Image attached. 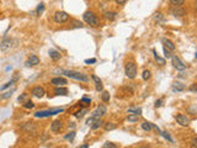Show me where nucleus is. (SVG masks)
<instances>
[{
  "instance_id": "29",
  "label": "nucleus",
  "mask_w": 197,
  "mask_h": 148,
  "mask_svg": "<svg viewBox=\"0 0 197 148\" xmlns=\"http://www.w3.org/2000/svg\"><path fill=\"white\" fill-rule=\"evenodd\" d=\"M14 90H15V89H11V90H10V91H6V93L1 94V95H0V100H6V99L11 97V95H13Z\"/></svg>"
},
{
  "instance_id": "40",
  "label": "nucleus",
  "mask_w": 197,
  "mask_h": 148,
  "mask_svg": "<svg viewBox=\"0 0 197 148\" xmlns=\"http://www.w3.org/2000/svg\"><path fill=\"white\" fill-rule=\"evenodd\" d=\"M103 147H105V148H116L117 144L112 143V142H106V143H103Z\"/></svg>"
},
{
  "instance_id": "39",
  "label": "nucleus",
  "mask_w": 197,
  "mask_h": 148,
  "mask_svg": "<svg viewBox=\"0 0 197 148\" xmlns=\"http://www.w3.org/2000/svg\"><path fill=\"white\" fill-rule=\"evenodd\" d=\"M160 135H161V136L165 138V140H168L169 142H174V141H172V138L170 137V135H169L168 132H161V131H160Z\"/></svg>"
},
{
  "instance_id": "34",
  "label": "nucleus",
  "mask_w": 197,
  "mask_h": 148,
  "mask_svg": "<svg viewBox=\"0 0 197 148\" xmlns=\"http://www.w3.org/2000/svg\"><path fill=\"white\" fill-rule=\"evenodd\" d=\"M64 138H65V140H68V141H70V142H73V141H74V138H75V132H74V131L69 132L68 135L64 136Z\"/></svg>"
},
{
  "instance_id": "28",
  "label": "nucleus",
  "mask_w": 197,
  "mask_h": 148,
  "mask_svg": "<svg viewBox=\"0 0 197 148\" xmlns=\"http://www.w3.org/2000/svg\"><path fill=\"white\" fill-rule=\"evenodd\" d=\"M142 130L146 131V132H149L152 130V122H148V121H144L142 123Z\"/></svg>"
},
{
  "instance_id": "47",
  "label": "nucleus",
  "mask_w": 197,
  "mask_h": 148,
  "mask_svg": "<svg viewBox=\"0 0 197 148\" xmlns=\"http://www.w3.org/2000/svg\"><path fill=\"white\" fill-rule=\"evenodd\" d=\"M115 1H116V4H118V5H123V4L127 3V0H115Z\"/></svg>"
},
{
  "instance_id": "23",
  "label": "nucleus",
  "mask_w": 197,
  "mask_h": 148,
  "mask_svg": "<svg viewBox=\"0 0 197 148\" xmlns=\"http://www.w3.org/2000/svg\"><path fill=\"white\" fill-rule=\"evenodd\" d=\"M153 54H154V58H155V61H157L160 65H165V59L164 58H161V57H159L158 56V53H157V51L155 49H153Z\"/></svg>"
},
{
  "instance_id": "18",
  "label": "nucleus",
  "mask_w": 197,
  "mask_h": 148,
  "mask_svg": "<svg viewBox=\"0 0 197 148\" xmlns=\"http://www.w3.org/2000/svg\"><path fill=\"white\" fill-rule=\"evenodd\" d=\"M91 78H92V80L95 82V85H96V90H97V91H102L103 86H102V83H101V79H100V78H97L95 74H92V75H91Z\"/></svg>"
},
{
  "instance_id": "48",
  "label": "nucleus",
  "mask_w": 197,
  "mask_h": 148,
  "mask_svg": "<svg viewBox=\"0 0 197 148\" xmlns=\"http://www.w3.org/2000/svg\"><path fill=\"white\" fill-rule=\"evenodd\" d=\"M196 142H197V138H196V137H193V138H192V147H196V146H197V143H196Z\"/></svg>"
},
{
  "instance_id": "33",
  "label": "nucleus",
  "mask_w": 197,
  "mask_h": 148,
  "mask_svg": "<svg viewBox=\"0 0 197 148\" xmlns=\"http://www.w3.org/2000/svg\"><path fill=\"white\" fill-rule=\"evenodd\" d=\"M43 11H45V4L41 3V4H38V6H37V9H36V14H37V15H42Z\"/></svg>"
},
{
  "instance_id": "26",
  "label": "nucleus",
  "mask_w": 197,
  "mask_h": 148,
  "mask_svg": "<svg viewBox=\"0 0 197 148\" xmlns=\"http://www.w3.org/2000/svg\"><path fill=\"white\" fill-rule=\"evenodd\" d=\"M139 116H141V115L129 114V115L127 116V120H128L129 122H138V120H139Z\"/></svg>"
},
{
  "instance_id": "44",
  "label": "nucleus",
  "mask_w": 197,
  "mask_h": 148,
  "mask_svg": "<svg viewBox=\"0 0 197 148\" xmlns=\"http://www.w3.org/2000/svg\"><path fill=\"white\" fill-rule=\"evenodd\" d=\"M85 63H86V64H92V63H96V59H95V58H91V59H85Z\"/></svg>"
},
{
  "instance_id": "27",
  "label": "nucleus",
  "mask_w": 197,
  "mask_h": 148,
  "mask_svg": "<svg viewBox=\"0 0 197 148\" xmlns=\"http://www.w3.org/2000/svg\"><path fill=\"white\" fill-rule=\"evenodd\" d=\"M110 99H111L110 93H109V91H103V90H102V94H101V100H102L103 103H109V101H110Z\"/></svg>"
},
{
  "instance_id": "15",
  "label": "nucleus",
  "mask_w": 197,
  "mask_h": 148,
  "mask_svg": "<svg viewBox=\"0 0 197 148\" xmlns=\"http://www.w3.org/2000/svg\"><path fill=\"white\" fill-rule=\"evenodd\" d=\"M186 89V86H185V84H182V83H180V82H174L172 83V91L174 93H180V91H184Z\"/></svg>"
},
{
  "instance_id": "42",
  "label": "nucleus",
  "mask_w": 197,
  "mask_h": 148,
  "mask_svg": "<svg viewBox=\"0 0 197 148\" xmlns=\"http://www.w3.org/2000/svg\"><path fill=\"white\" fill-rule=\"evenodd\" d=\"M164 56H165V58H170L172 54L170 53V51H169L168 48H165V47H164Z\"/></svg>"
},
{
  "instance_id": "10",
  "label": "nucleus",
  "mask_w": 197,
  "mask_h": 148,
  "mask_svg": "<svg viewBox=\"0 0 197 148\" xmlns=\"http://www.w3.org/2000/svg\"><path fill=\"white\" fill-rule=\"evenodd\" d=\"M45 94H46L45 88H43V86H39V85H38V86L32 88V90H31V95L35 96V97H38V99L43 97V96H45Z\"/></svg>"
},
{
  "instance_id": "4",
  "label": "nucleus",
  "mask_w": 197,
  "mask_h": 148,
  "mask_svg": "<svg viewBox=\"0 0 197 148\" xmlns=\"http://www.w3.org/2000/svg\"><path fill=\"white\" fill-rule=\"evenodd\" d=\"M63 111H64V109H48V110L37 111L35 114V117H37V118H45V117H49V116L60 114V112H63Z\"/></svg>"
},
{
  "instance_id": "12",
  "label": "nucleus",
  "mask_w": 197,
  "mask_h": 148,
  "mask_svg": "<svg viewBox=\"0 0 197 148\" xmlns=\"http://www.w3.org/2000/svg\"><path fill=\"white\" fill-rule=\"evenodd\" d=\"M62 128H63V125H62V121H59V120L53 121L51 125V131L54 133H58L59 131H62Z\"/></svg>"
},
{
  "instance_id": "38",
  "label": "nucleus",
  "mask_w": 197,
  "mask_h": 148,
  "mask_svg": "<svg viewBox=\"0 0 197 148\" xmlns=\"http://www.w3.org/2000/svg\"><path fill=\"white\" fill-rule=\"evenodd\" d=\"M71 27H84V25H83L80 21H78V20H73V21H71Z\"/></svg>"
},
{
  "instance_id": "2",
  "label": "nucleus",
  "mask_w": 197,
  "mask_h": 148,
  "mask_svg": "<svg viewBox=\"0 0 197 148\" xmlns=\"http://www.w3.org/2000/svg\"><path fill=\"white\" fill-rule=\"evenodd\" d=\"M64 73V75H67L70 79H74L78 82H83V83H88L89 82V77L81 72H77V71H62Z\"/></svg>"
},
{
  "instance_id": "24",
  "label": "nucleus",
  "mask_w": 197,
  "mask_h": 148,
  "mask_svg": "<svg viewBox=\"0 0 197 148\" xmlns=\"http://www.w3.org/2000/svg\"><path fill=\"white\" fill-rule=\"evenodd\" d=\"M103 15H105V19H107V20H110V21H112V20L116 19L117 13H115V11H106Z\"/></svg>"
},
{
  "instance_id": "7",
  "label": "nucleus",
  "mask_w": 197,
  "mask_h": 148,
  "mask_svg": "<svg viewBox=\"0 0 197 148\" xmlns=\"http://www.w3.org/2000/svg\"><path fill=\"white\" fill-rule=\"evenodd\" d=\"M171 64L175 69H178V71H185L186 69V64L181 61V59L178 57V56H171Z\"/></svg>"
},
{
  "instance_id": "35",
  "label": "nucleus",
  "mask_w": 197,
  "mask_h": 148,
  "mask_svg": "<svg viewBox=\"0 0 197 148\" xmlns=\"http://www.w3.org/2000/svg\"><path fill=\"white\" fill-rule=\"evenodd\" d=\"M154 19H155V21H164L165 20V17H164V15L161 14V13H155L154 14Z\"/></svg>"
},
{
  "instance_id": "46",
  "label": "nucleus",
  "mask_w": 197,
  "mask_h": 148,
  "mask_svg": "<svg viewBox=\"0 0 197 148\" xmlns=\"http://www.w3.org/2000/svg\"><path fill=\"white\" fill-rule=\"evenodd\" d=\"M196 86H197V84L196 83H193L190 88H189V90H191V91H193V93H196Z\"/></svg>"
},
{
  "instance_id": "1",
  "label": "nucleus",
  "mask_w": 197,
  "mask_h": 148,
  "mask_svg": "<svg viewBox=\"0 0 197 148\" xmlns=\"http://www.w3.org/2000/svg\"><path fill=\"white\" fill-rule=\"evenodd\" d=\"M19 45V39L16 38H10V37H5L1 42H0V51L6 53L9 51H11L13 48H15Z\"/></svg>"
},
{
  "instance_id": "50",
  "label": "nucleus",
  "mask_w": 197,
  "mask_h": 148,
  "mask_svg": "<svg viewBox=\"0 0 197 148\" xmlns=\"http://www.w3.org/2000/svg\"><path fill=\"white\" fill-rule=\"evenodd\" d=\"M105 1H110V0H105Z\"/></svg>"
},
{
  "instance_id": "3",
  "label": "nucleus",
  "mask_w": 197,
  "mask_h": 148,
  "mask_svg": "<svg viewBox=\"0 0 197 148\" xmlns=\"http://www.w3.org/2000/svg\"><path fill=\"white\" fill-rule=\"evenodd\" d=\"M83 20H84V22H86L88 25H90L92 27H97L100 25V20H99L97 15L94 11L84 13V15H83Z\"/></svg>"
},
{
  "instance_id": "41",
  "label": "nucleus",
  "mask_w": 197,
  "mask_h": 148,
  "mask_svg": "<svg viewBox=\"0 0 197 148\" xmlns=\"http://www.w3.org/2000/svg\"><path fill=\"white\" fill-rule=\"evenodd\" d=\"M80 103H86L88 105H90V103H91V99H90V97H88V96H83Z\"/></svg>"
},
{
  "instance_id": "5",
  "label": "nucleus",
  "mask_w": 197,
  "mask_h": 148,
  "mask_svg": "<svg viewBox=\"0 0 197 148\" xmlns=\"http://www.w3.org/2000/svg\"><path fill=\"white\" fill-rule=\"evenodd\" d=\"M124 74L128 79H134L137 75V65L133 62H127L124 65Z\"/></svg>"
},
{
  "instance_id": "36",
  "label": "nucleus",
  "mask_w": 197,
  "mask_h": 148,
  "mask_svg": "<svg viewBox=\"0 0 197 148\" xmlns=\"http://www.w3.org/2000/svg\"><path fill=\"white\" fill-rule=\"evenodd\" d=\"M86 112H88V110H86V109H83V110H80V111H77V112L74 114V116H75L77 118H81V117L84 116Z\"/></svg>"
},
{
  "instance_id": "13",
  "label": "nucleus",
  "mask_w": 197,
  "mask_h": 148,
  "mask_svg": "<svg viewBox=\"0 0 197 148\" xmlns=\"http://www.w3.org/2000/svg\"><path fill=\"white\" fill-rule=\"evenodd\" d=\"M171 14H172L174 16H185V15H186V10L182 9L181 6H172Z\"/></svg>"
},
{
  "instance_id": "16",
  "label": "nucleus",
  "mask_w": 197,
  "mask_h": 148,
  "mask_svg": "<svg viewBox=\"0 0 197 148\" xmlns=\"http://www.w3.org/2000/svg\"><path fill=\"white\" fill-rule=\"evenodd\" d=\"M54 94L56 95H62V96H65L68 95V89L63 85V86H56L54 89Z\"/></svg>"
},
{
  "instance_id": "17",
  "label": "nucleus",
  "mask_w": 197,
  "mask_h": 148,
  "mask_svg": "<svg viewBox=\"0 0 197 148\" xmlns=\"http://www.w3.org/2000/svg\"><path fill=\"white\" fill-rule=\"evenodd\" d=\"M163 45H164L165 48H168L169 51H175V48H176L174 42L170 41V39H168V38H163Z\"/></svg>"
},
{
  "instance_id": "20",
  "label": "nucleus",
  "mask_w": 197,
  "mask_h": 148,
  "mask_svg": "<svg viewBox=\"0 0 197 148\" xmlns=\"http://www.w3.org/2000/svg\"><path fill=\"white\" fill-rule=\"evenodd\" d=\"M102 125H103V121L101 118H95L94 122L91 123V130H97V128H100Z\"/></svg>"
},
{
  "instance_id": "6",
  "label": "nucleus",
  "mask_w": 197,
  "mask_h": 148,
  "mask_svg": "<svg viewBox=\"0 0 197 148\" xmlns=\"http://www.w3.org/2000/svg\"><path fill=\"white\" fill-rule=\"evenodd\" d=\"M69 19H70L69 15L67 13H64V11H57L53 15V21L56 24H64V22L68 21Z\"/></svg>"
},
{
  "instance_id": "43",
  "label": "nucleus",
  "mask_w": 197,
  "mask_h": 148,
  "mask_svg": "<svg viewBox=\"0 0 197 148\" xmlns=\"http://www.w3.org/2000/svg\"><path fill=\"white\" fill-rule=\"evenodd\" d=\"M163 101H164V99H159V100L155 101V107H160L163 105Z\"/></svg>"
},
{
  "instance_id": "21",
  "label": "nucleus",
  "mask_w": 197,
  "mask_h": 148,
  "mask_svg": "<svg viewBox=\"0 0 197 148\" xmlns=\"http://www.w3.org/2000/svg\"><path fill=\"white\" fill-rule=\"evenodd\" d=\"M103 130L105 131H112V130H115V128L117 127L116 123H113V122H106V123H103Z\"/></svg>"
},
{
  "instance_id": "14",
  "label": "nucleus",
  "mask_w": 197,
  "mask_h": 148,
  "mask_svg": "<svg viewBox=\"0 0 197 148\" xmlns=\"http://www.w3.org/2000/svg\"><path fill=\"white\" fill-rule=\"evenodd\" d=\"M37 64H39V58L35 54H31L26 62V65L30 67V65H37Z\"/></svg>"
},
{
  "instance_id": "31",
  "label": "nucleus",
  "mask_w": 197,
  "mask_h": 148,
  "mask_svg": "<svg viewBox=\"0 0 197 148\" xmlns=\"http://www.w3.org/2000/svg\"><path fill=\"white\" fill-rule=\"evenodd\" d=\"M150 77H152L150 71H148V69H146V71H143V73H142V78H143V80H149Z\"/></svg>"
},
{
  "instance_id": "25",
  "label": "nucleus",
  "mask_w": 197,
  "mask_h": 148,
  "mask_svg": "<svg viewBox=\"0 0 197 148\" xmlns=\"http://www.w3.org/2000/svg\"><path fill=\"white\" fill-rule=\"evenodd\" d=\"M17 79H19L17 77H15V78H13V79H11V80H10V82H7V83H6L5 85H3L1 88H0V90H1V91H3V90H5V89H7L9 86H11V85H13L14 83H16V82H17Z\"/></svg>"
},
{
  "instance_id": "32",
  "label": "nucleus",
  "mask_w": 197,
  "mask_h": 148,
  "mask_svg": "<svg viewBox=\"0 0 197 148\" xmlns=\"http://www.w3.org/2000/svg\"><path fill=\"white\" fill-rule=\"evenodd\" d=\"M170 4L172 6H182L184 3H185V0H169Z\"/></svg>"
},
{
  "instance_id": "37",
  "label": "nucleus",
  "mask_w": 197,
  "mask_h": 148,
  "mask_svg": "<svg viewBox=\"0 0 197 148\" xmlns=\"http://www.w3.org/2000/svg\"><path fill=\"white\" fill-rule=\"evenodd\" d=\"M27 97H28V94L27 93H24V94H21V95L17 97V101L19 103H25L27 100Z\"/></svg>"
},
{
  "instance_id": "19",
  "label": "nucleus",
  "mask_w": 197,
  "mask_h": 148,
  "mask_svg": "<svg viewBox=\"0 0 197 148\" xmlns=\"http://www.w3.org/2000/svg\"><path fill=\"white\" fill-rule=\"evenodd\" d=\"M48 54H49V57L53 59V61H58V59H60V53L58 52V51H56V49H49L48 51Z\"/></svg>"
},
{
  "instance_id": "45",
  "label": "nucleus",
  "mask_w": 197,
  "mask_h": 148,
  "mask_svg": "<svg viewBox=\"0 0 197 148\" xmlns=\"http://www.w3.org/2000/svg\"><path fill=\"white\" fill-rule=\"evenodd\" d=\"M94 120H95V117H92V116H91L90 118H88V121H86V125H88V126H91V123L94 122Z\"/></svg>"
},
{
  "instance_id": "11",
  "label": "nucleus",
  "mask_w": 197,
  "mask_h": 148,
  "mask_svg": "<svg viewBox=\"0 0 197 148\" xmlns=\"http://www.w3.org/2000/svg\"><path fill=\"white\" fill-rule=\"evenodd\" d=\"M51 84L54 85V86H63L65 84H68L67 79L65 78H62V77H57V78H53L51 80Z\"/></svg>"
},
{
  "instance_id": "9",
  "label": "nucleus",
  "mask_w": 197,
  "mask_h": 148,
  "mask_svg": "<svg viewBox=\"0 0 197 148\" xmlns=\"http://www.w3.org/2000/svg\"><path fill=\"white\" fill-rule=\"evenodd\" d=\"M106 112H107V107L105 106V105H99L97 107H96V110L92 112V117H95V118H101L103 115H106Z\"/></svg>"
},
{
  "instance_id": "22",
  "label": "nucleus",
  "mask_w": 197,
  "mask_h": 148,
  "mask_svg": "<svg viewBox=\"0 0 197 148\" xmlns=\"http://www.w3.org/2000/svg\"><path fill=\"white\" fill-rule=\"evenodd\" d=\"M127 112H128V114L141 115V114H142V109H141V107H134V106H132V107H128V109H127Z\"/></svg>"
},
{
  "instance_id": "8",
  "label": "nucleus",
  "mask_w": 197,
  "mask_h": 148,
  "mask_svg": "<svg viewBox=\"0 0 197 148\" xmlns=\"http://www.w3.org/2000/svg\"><path fill=\"white\" fill-rule=\"evenodd\" d=\"M175 120H176V122H178L179 125H181V126H184V127H187V126L190 125V118L186 116V115H184V114L176 115V116H175Z\"/></svg>"
},
{
  "instance_id": "30",
  "label": "nucleus",
  "mask_w": 197,
  "mask_h": 148,
  "mask_svg": "<svg viewBox=\"0 0 197 148\" xmlns=\"http://www.w3.org/2000/svg\"><path fill=\"white\" fill-rule=\"evenodd\" d=\"M24 109H27V110H31V109H33L35 107V103L33 101H31V100H26L24 104H22Z\"/></svg>"
},
{
  "instance_id": "49",
  "label": "nucleus",
  "mask_w": 197,
  "mask_h": 148,
  "mask_svg": "<svg viewBox=\"0 0 197 148\" xmlns=\"http://www.w3.org/2000/svg\"><path fill=\"white\" fill-rule=\"evenodd\" d=\"M89 147V144H83V146H80V148H88Z\"/></svg>"
}]
</instances>
